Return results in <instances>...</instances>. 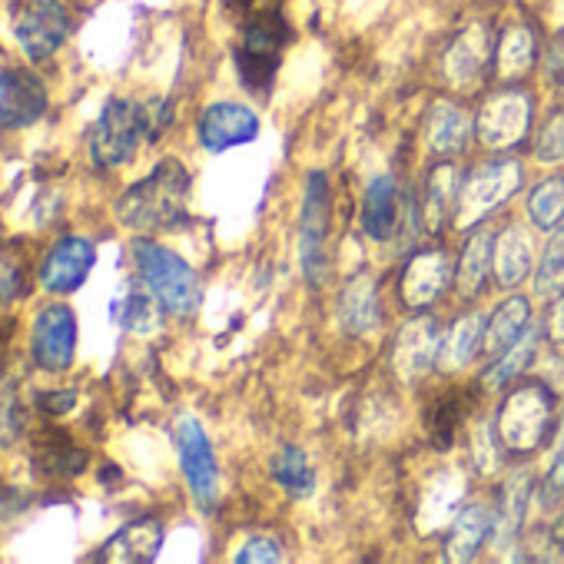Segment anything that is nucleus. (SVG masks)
I'll return each instance as SVG.
<instances>
[{
  "instance_id": "nucleus-1",
  "label": "nucleus",
  "mask_w": 564,
  "mask_h": 564,
  "mask_svg": "<svg viewBox=\"0 0 564 564\" xmlns=\"http://www.w3.org/2000/svg\"><path fill=\"white\" fill-rule=\"evenodd\" d=\"M239 18V47H236V74L239 84L265 100L282 54H286L290 41H293V28L286 21V11H282V0H229Z\"/></svg>"
},
{
  "instance_id": "nucleus-2",
  "label": "nucleus",
  "mask_w": 564,
  "mask_h": 564,
  "mask_svg": "<svg viewBox=\"0 0 564 564\" xmlns=\"http://www.w3.org/2000/svg\"><path fill=\"white\" fill-rule=\"evenodd\" d=\"M170 104L163 100L140 104L130 97H113L94 123L90 160L100 170H117L130 163L143 143L160 140V133L170 127Z\"/></svg>"
},
{
  "instance_id": "nucleus-3",
  "label": "nucleus",
  "mask_w": 564,
  "mask_h": 564,
  "mask_svg": "<svg viewBox=\"0 0 564 564\" xmlns=\"http://www.w3.org/2000/svg\"><path fill=\"white\" fill-rule=\"evenodd\" d=\"M189 206V170L166 156L160 160L147 180L133 183L117 199V219L133 232H156L173 229L186 219Z\"/></svg>"
},
{
  "instance_id": "nucleus-4",
  "label": "nucleus",
  "mask_w": 564,
  "mask_h": 564,
  "mask_svg": "<svg viewBox=\"0 0 564 564\" xmlns=\"http://www.w3.org/2000/svg\"><path fill=\"white\" fill-rule=\"evenodd\" d=\"M554 405H557V389L547 382H521L514 386L495 419V438L505 452L511 455H528L538 452L551 432H554Z\"/></svg>"
},
{
  "instance_id": "nucleus-5",
  "label": "nucleus",
  "mask_w": 564,
  "mask_h": 564,
  "mask_svg": "<svg viewBox=\"0 0 564 564\" xmlns=\"http://www.w3.org/2000/svg\"><path fill=\"white\" fill-rule=\"evenodd\" d=\"M133 262H137L143 286L160 300V306L166 313L193 316L199 310V300H203L199 275L173 249H166L153 239H137L133 242Z\"/></svg>"
},
{
  "instance_id": "nucleus-6",
  "label": "nucleus",
  "mask_w": 564,
  "mask_h": 564,
  "mask_svg": "<svg viewBox=\"0 0 564 564\" xmlns=\"http://www.w3.org/2000/svg\"><path fill=\"white\" fill-rule=\"evenodd\" d=\"M521 183H524V170L518 160H488V163L475 166L462 180L452 226L462 232H471L495 209H501L521 189Z\"/></svg>"
},
{
  "instance_id": "nucleus-7",
  "label": "nucleus",
  "mask_w": 564,
  "mask_h": 564,
  "mask_svg": "<svg viewBox=\"0 0 564 564\" xmlns=\"http://www.w3.org/2000/svg\"><path fill=\"white\" fill-rule=\"evenodd\" d=\"M329 226H333L329 180L326 173H310L303 216H300V256H303V272L313 286H323L329 279Z\"/></svg>"
},
{
  "instance_id": "nucleus-8",
  "label": "nucleus",
  "mask_w": 564,
  "mask_h": 564,
  "mask_svg": "<svg viewBox=\"0 0 564 564\" xmlns=\"http://www.w3.org/2000/svg\"><path fill=\"white\" fill-rule=\"evenodd\" d=\"M531 120H534L531 94L508 84L485 97V104L475 117V133H478L481 147H488V150H511L531 133Z\"/></svg>"
},
{
  "instance_id": "nucleus-9",
  "label": "nucleus",
  "mask_w": 564,
  "mask_h": 564,
  "mask_svg": "<svg viewBox=\"0 0 564 564\" xmlns=\"http://www.w3.org/2000/svg\"><path fill=\"white\" fill-rule=\"evenodd\" d=\"M14 37L28 61L54 57L70 37V18L61 0H21L14 8Z\"/></svg>"
},
{
  "instance_id": "nucleus-10",
  "label": "nucleus",
  "mask_w": 564,
  "mask_h": 564,
  "mask_svg": "<svg viewBox=\"0 0 564 564\" xmlns=\"http://www.w3.org/2000/svg\"><path fill=\"white\" fill-rule=\"evenodd\" d=\"M176 452H180V468L183 478L196 498L199 508H213L219 498V468H216V455L209 445V435L203 432V425L193 415H183L176 422Z\"/></svg>"
},
{
  "instance_id": "nucleus-11",
  "label": "nucleus",
  "mask_w": 564,
  "mask_h": 564,
  "mask_svg": "<svg viewBox=\"0 0 564 564\" xmlns=\"http://www.w3.org/2000/svg\"><path fill=\"white\" fill-rule=\"evenodd\" d=\"M452 282V259L442 246L419 249L405 259L399 275V300L409 313H425Z\"/></svg>"
},
{
  "instance_id": "nucleus-12",
  "label": "nucleus",
  "mask_w": 564,
  "mask_h": 564,
  "mask_svg": "<svg viewBox=\"0 0 564 564\" xmlns=\"http://www.w3.org/2000/svg\"><path fill=\"white\" fill-rule=\"evenodd\" d=\"M31 349L41 369L64 372L77 356V316L70 306H47L31 329Z\"/></svg>"
},
{
  "instance_id": "nucleus-13",
  "label": "nucleus",
  "mask_w": 564,
  "mask_h": 564,
  "mask_svg": "<svg viewBox=\"0 0 564 564\" xmlns=\"http://www.w3.org/2000/svg\"><path fill=\"white\" fill-rule=\"evenodd\" d=\"M438 346H442V336H438V323L432 316H412L399 336H395V346H392V369L402 382H419L432 372V366L438 362Z\"/></svg>"
},
{
  "instance_id": "nucleus-14",
  "label": "nucleus",
  "mask_w": 564,
  "mask_h": 564,
  "mask_svg": "<svg viewBox=\"0 0 564 564\" xmlns=\"http://www.w3.org/2000/svg\"><path fill=\"white\" fill-rule=\"evenodd\" d=\"M47 113V87L34 70H0V127L24 130Z\"/></svg>"
},
{
  "instance_id": "nucleus-15",
  "label": "nucleus",
  "mask_w": 564,
  "mask_h": 564,
  "mask_svg": "<svg viewBox=\"0 0 564 564\" xmlns=\"http://www.w3.org/2000/svg\"><path fill=\"white\" fill-rule=\"evenodd\" d=\"M94 262H97V249L90 239L64 236L61 242L51 246V252L41 265V286L54 296H67L84 286Z\"/></svg>"
},
{
  "instance_id": "nucleus-16",
  "label": "nucleus",
  "mask_w": 564,
  "mask_h": 564,
  "mask_svg": "<svg viewBox=\"0 0 564 564\" xmlns=\"http://www.w3.org/2000/svg\"><path fill=\"white\" fill-rule=\"evenodd\" d=\"M199 143L209 153H226L232 147L252 143L259 137V117L246 104L219 100L199 113Z\"/></svg>"
},
{
  "instance_id": "nucleus-17",
  "label": "nucleus",
  "mask_w": 564,
  "mask_h": 564,
  "mask_svg": "<svg viewBox=\"0 0 564 564\" xmlns=\"http://www.w3.org/2000/svg\"><path fill=\"white\" fill-rule=\"evenodd\" d=\"M382 300H379V279L369 272H359L346 282L339 296V323L349 336L369 339L382 329Z\"/></svg>"
},
{
  "instance_id": "nucleus-18",
  "label": "nucleus",
  "mask_w": 564,
  "mask_h": 564,
  "mask_svg": "<svg viewBox=\"0 0 564 564\" xmlns=\"http://www.w3.org/2000/svg\"><path fill=\"white\" fill-rule=\"evenodd\" d=\"M495 44H491V34L485 24H471L465 28L445 51L442 57V70H445V80L455 84V87H475L478 77L485 74V64L491 57Z\"/></svg>"
},
{
  "instance_id": "nucleus-19",
  "label": "nucleus",
  "mask_w": 564,
  "mask_h": 564,
  "mask_svg": "<svg viewBox=\"0 0 564 564\" xmlns=\"http://www.w3.org/2000/svg\"><path fill=\"white\" fill-rule=\"evenodd\" d=\"M531 498H534V481L528 471H514L505 488H501V498H498V508H495V547L498 551H508L518 544L521 531H524V521H528V508H531Z\"/></svg>"
},
{
  "instance_id": "nucleus-20",
  "label": "nucleus",
  "mask_w": 564,
  "mask_h": 564,
  "mask_svg": "<svg viewBox=\"0 0 564 564\" xmlns=\"http://www.w3.org/2000/svg\"><path fill=\"white\" fill-rule=\"evenodd\" d=\"M399 206V183L392 173H382L369 183L366 196H362V229L369 239L376 242H389L399 232V219H402Z\"/></svg>"
},
{
  "instance_id": "nucleus-21",
  "label": "nucleus",
  "mask_w": 564,
  "mask_h": 564,
  "mask_svg": "<svg viewBox=\"0 0 564 564\" xmlns=\"http://www.w3.org/2000/svg\"><path fill=\"white\" fill-rule=\"evenodd\" d=\"M471 409H475V395L468 389H448V392L435 395L425 409V432H429L432 448L448 452L455 445L462 425L468 422Z\"/></svg>"
},
{
  "instance_id": "nucleus-22",
  "label": "nucleus",
  "mask_w": 564,
  "mask_h": 564,
  "mask_svg": "<svg viewBox=\"0 0 564 564\" xmlns=\"http://www.w3.org/2000/svg\"><path fill=\"white\" fill-rule=\"evenodd\" d=\"M462 189V170L455 163H438L432 166L425 180V196H422V229L425 232H442L455 219V203Z\"/></svg>"
},
{
  "instance_id": "nucleus-23",
  "label": "nucleus",
  "mask_w": 564,
  "mask_h": 564,
  "mask_svg": "<svg viewBox=\"0 0 564 564\" xmlns=\"http://www.w3.org/2000/svg\"><path fill=\"white\" fill-rule=\"evenodd\" d=\"M491 531H495V508L481 505V501H468L452 518V528L445 534V557L448 561H471Z\"/></svg>"
},
{
  "instance_id": "nucleus-24",
  "label": "nucleus",
  "mask_w": 564,
  "mask_h": 564,
  "mask_svg": "<svg viewBox=\"0 0 564 564\" xmlns=\"http://www.w3.org/2000/svg\"><path fill=\"white\" fill-rule=\"evenodd\" d=\"M163 544V524L156 518H137L123 524L97 554L100 561H123V564H147L160 554Z\"/></svg>"
},
{
  "instance_id": "nucleus-25",
  "label": "nucleus",
  "mask_w": 564,
  "mask_h": 564,
  "mask_svg": "<svg viewBox=\"0 0 564 564\" xmlns=\"http://www.w3.org/2000/svg\"><path fill=\"white\" fill-rule=\"evenodd\" d=\"M495 269V232L491 229H475L458 256V269H455V290L462 300H475L485 293L488 272Z\"/></svg>"
},
{
  "instance_id": "nucleus-26",
  "label": "nucleus",
  "mask_w": 564,
  "mask_h": 564,
  "mask_svg": "<svg viewBox=\"0 0 564 564\" xmlns=\"http://www.w3.org/2000/svg\"><path fill=\"white\" fill-rule=\"evenodd\" d=\"M471 137V117L458 104H435L425 117V147L432 156H458L465 153Z\"/></svg>"
},
{
  "instance_id": "nucleus-27",
  "label": "nucleus",
  "mask_w": 564,
  "mask_h": 564,
  "mask_svg": "<svg viewBox=\"0 0 564 564\" xmlns=\"http://www.w3.org/2000/svg\"><path fill=\"white\" fill-rule=\"evenodd\" d=\"M534 265V242L524 226H508L495 236V279L501 290H514Z\"/></svg>"
},
{
  "instance_id": "nucleus-28",
  "label": "nucleus",
  "mask_w": 564,
  "mask_h": 564,
  "mask_svg": "<svg viewBox=\"0 0 564 564\" xmlns=\"http://www.w3.org/2000/svg\"><path fill=\"white\" fill-rule=\"evenodd\" d=\"M485 346V316L481 313H465L452 323V329L442 336L438 346V369L442 372H462L471 366V359Z\"/></svg>"
},
{
  "instance_id": "nucleus-29",
  "label": "nucleus",
  "mask_w": 564,
  "mask_h": 564,
  "mask_svg": "<svg viewBox=\"0 0 564 564\" xmlns=\"http://www.w3.org/2000/svg\"><path fill=\"white\" fill-rule=\"evenodd\" d=\"M495 61H498V74L508 84L524 80L534 64H538V34L531 24H511L501 41L495 44Z\"/></svg>"
},
{
  "instance_id": "nucleus-30",
  "label": "nucleus",
  "mask_w": 564,
  "mask_h": 564,
  "mask_svg": "<svg viewBox=\"0 0 564 564\" xmlns=\"http://www.w3.org/2000/svg\"><path fill=\"white\" fill-rule=\"evenodd\" d=\"M528 326H531V306H528V300L524 296H508L485 319V346H481V352L485 356L505 352L511 343H518L524 336Z\"/></svg>"
},
{
  "instance_id": "nucleus-31",
  "label": "nucleus",
  "mask_w": 564,
  "mask_h": 564,
  "mask_svg": "<svg viewBox=\"0 0 564 564\" xmlns=\"http://www.w3.org/2000/svg\"><path fill=\"white\" fill-rule=\"evenodd\" d=\"M538 349H541V329L538 326H528L524 336L518 343H511L505 352H498L495 362L481 372L485 389H495L498 392V389L511 386L514 379H521L531 369V362L538 359Z\"/></svg>"
},
{
  "instance_id": "nucleus-32",
  "label": "nucleus",
  "mask_w": 564,
  "mask_h": 564,
  "mask_svg": "<svg viewBox=\"0 0 564 564\" xmlns=\"http://www.w3.org/2000/svg\"><path fill=\"white\" fill-rule=\"evenodd\" d=\"M37 468L51 478H74L87 468V452L67 432H44L34 455Z\"/></svg>"
},
{
  "instance_id": "nucleus-33",
  "label": "nucleus",
  "mask_w": 564,
  "mask_h": 564,
  "mask_svg": "<svg viewBox=\"0 0 564 564\" xmlns=\"http://www.w3.org/2000/svg\"><path fill=\"white\" fill-rule=\"evenodd\" d=\"M269 471H272L275 485L290 498H310L316 491V468L300 445L279 448L269 462Z\"/></svg>"
},
{
  "instance_id": "nucleus-34",
  "label": "nucleus",
  "mask_w": 564,
  "mask_h": 564,
  "mask_svg": "<svg viewBox=\"0 0 564 564\" xmlns=\"http://www.w3.org/2000/svg\"><path fill=\"white\" fill-rule=\"evenodd\" d=\"M160 300L143 286H133V290H127L123 293V300H117V306H113V319L127 329V333H133V336H150V333H156L160 329Z\"/></svg>"
},
{
  "instance_id": "nucleus-35",
  "label": "nucleus",
  "mask_w": 564,
  "mask_h": 564,
  "mask_svg": "<svg viewBox=\"0 0 564 564\" xmlns=\"http://www.w3.org/2000/svg\"><path fill=\"white\" fill-rule=\"evenodd\" d=\"M528 219L534 229L551 232L564 219V176H547L528 193Z\"/></svg>"
},
{
  "instance_id": "nucleus-36",
  "label": "nucleus",
  "mask_w": 564,
  "mask_h": 564,
  "mask_svg": "<svg viewBox=\"0 0 564 564\" xmlns=\"http://www.w3.org/2000/svg\"><path fill=\"white\" fill-rule=\"evenodd\" d=\"M564 290V226L554 229V236L544 246V256L534 269V293L551 296Z\"/></svg>"
},
{
  "instance_id": "nucleus-37",
  "label": "nucleus",
  "mask_w": 564,
  "mask_h": 564,
  "mask_svg": "<svg viewBox=\"0 0 564 564\" xmlns=\"http://www.w3.org/2000/svg\"><path fill=\"white\" fill-rule=\"evenodd\" d=\"M534 156L541 163H564V107L541 123L534 140Z\"/></svg>"
},
{
  "instance_id": "nucleus-38",
  "label": "nucleus",
  "mask_w": 564,
  "mask_h": 564,
  "mask_svg": "<svg viewBox=\"0 0 564 564\" xmlns=\"http://www.w3.org/2000/svg\"><path fill=\"white\" fill-rule=\"evenodd\" d=\"M21 432V405L11 386H0V445H11Z\"/></svg>"
},
{
  "instance_id": "nucleus-39",
  "label": "nucleus",
  "mask_w": 564,
  "mask_h": 564,
  "mask_svg": "<svg viewBox=\"0 0 564 564\" xmlns=\"http://www.w3.org/2000/svg\"><path fill=\"white\" fill-rule=\"evenodd\" d=\"M282 557V544L269 534H252L239 544L236 551V561H279Z\"/></svg>"
},
{
  "instance_id": "nucleus-40",
  "label": "nucleus",
  "mask_w": 564,
  "mask_h": 564,
  "mask_svg": "<svg viewBox=\"0 0 564 564\" xmlns=\"http://www.w3.org/2000/svg\"><path fill=\"white\" fill-rule=\"evenodd\" d=\"M21 265L4 252V246H0V306H8L21 296Z\"/></svg>"
},
{
  "instance_id": "nucleus-41",
  "label": "nucleus",
  "mask_w": 564,
  "mask_h": 564,
  "mask_svg": "<svg viewBox=\"0 0 564 564\" xmlns=\"http://www.w3.org/2000/svg\"><path fill=\"white\" fill-rule=\"evenodd\" d=\"M541 495H544V505H554L564 498V438H561V448H557V455H554V462L541 481Z\"/></svg>"
},
{
  "instance_id": "nucleus-42",
  "label": "nucleus",
  "mask_w": 564,
  "mask_h": 564,
  "mask_svg": "<svg viewBox=\"0 0 564 564\" xmlns=\"http://www.w3.org/2000/svg\"><path fill=\"white\" fill-rule=\"evenodd\" d=\"M495 465H498V455L491 452V429L478 425L475 429V471L488 475V471H495Z\"/></svg>"
},
{
  "instance_id": "nucleus-43",
  "label": "nucleus",
  "mask_w": 564,
  "mask_h": 564,
  "mask_svg": "<svg viewBox=\"0 0 564 564\" xmlns=\"http://www.w3.org/2000/svg\"><path fill=\"white\" fill-rule=\"evenodd\" d=\"M544 336H547L554 346H564V290H561V296L547 306V316H544Z\"/></svg>"
},
{
  "instance_id": "nucleus-44",
  "label": "nucleus",
  "mask_w": 564,
  "mask_h": 564,
  "mask_svg": "<svg viewBox=\"0 0 564 564\" xmlns=\"http://www.w3.org/2000/svg\"><path fill=\"white\" fill-rule=\"evenodd\" d=\"M74 402H77V392H74V389L44 392V395H41V405H44L47 415H64L67 409H74Z\"/></svg>"
},
{
  "instance_id": "nucleus-45",
  "label": "nucleus",
  "mask_w": 564,
  "mask_h": 564,
  "mask_svg": "<svg viewBox=\"0 0 564 564\" xmlns=\"http://www.w3.org/2000/svg\"><path fill=\"white\" fill-rule=\"evenodd\" d=\"M547 541H551V547H554L557 554H564V511L551 521V528H547Z\"/></svg>"
}]
</instances>
